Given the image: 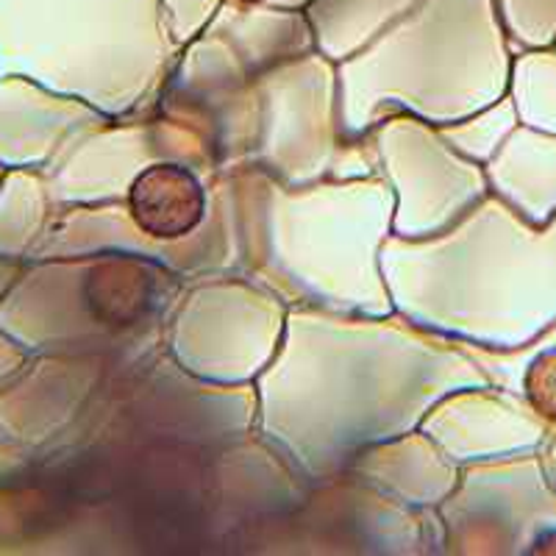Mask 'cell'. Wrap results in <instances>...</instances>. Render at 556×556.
<instances>
[{
	"label": "cell",
	"mask_w": 556,
	"mask_h": 556,
	"mask_svg": "<svg viewBox=\"0 0 556 556\" xmlns=\"http://www.w3.org/2000/svg\"><path fill=\"white\" fill-rule=\"evenodd\" d=\"M128 208L142 235L153 240H181L201 226L206 192L187 167L151 165L134 178Z\"/></svg>",
	"instance_id": "cell-1"
},
{
	"label": "cell",
	"mask_w": 556,
	"mask_h": 556,
	"mask_svg": "<svg viewBox=\"0 0 556 556\" xmlns=\"http://www.w3.org/2000/svg\"><path fill=\"white\" fill-rule=\"evenodd\" d=\"M526 399L540 417L556 424V348H548L531 362L523 379Z\"/></svg>",
	"instance_id": "cell-2"
},
{
	"label": "cell",
	"mask_w": 556,
	"mask_h": 556,
	"mask_svg": "<svg viewBox=\"0 0 556 556\" xmlns=\"http://www.w3.org/2000/svg\"><path fill=\"white\" fill-rule=\"evenodd\" d=\"M554 548H556V531L554 534H545L543 540H538V545H534L531 551H534V554H551Z\"/></svg>",
	"instance_id": "cell-3"
},
{
	"label": "cell",
	"mask_w": 556,
	"mask_h": 556,
	"mask_svg": "<svg viewBox=\"0 0 556 556\" xmlns=\"http://www.w3.org/2000/svg\"><path fill=\"white\" fill-rule=\"evenodd\" d=\"M235 3H240V7H251V3H260V0H235Z\"/></svg>",
	"instance_id": "cell-4"
}]
</instances>
